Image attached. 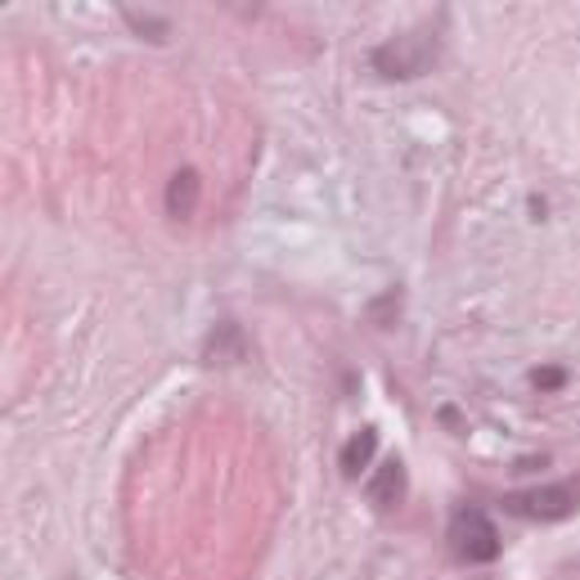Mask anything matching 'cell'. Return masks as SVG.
<instances>
[{"mask_svg": "<svg viewBox=\"0 0 580 580\" xmlns=\"http://www.w3.org/2000/svg\"><path fill=\"white\" fill-rule=\"evenodd\" d=\"M365 495H369V504L382 508V513L401 508V499H405V464H401V460H387L378 473H369Z\"/></svg>", "mask_w": 580, "mask_h": 580, "instance_id": "obj_4", "label": "cell"}, {"mask_svg": "<svg viewBox=\"0 0 580 580\" xmlns=\"http://www.w3.org/2000/svg\"><path fill=\"white\" fill-rule=\"evenodd\" d=\"M531 382H536V387H545V392H553V387H562V382H567V373H562V369H536V373H531Z\"/></svg>", "mask_w": 580, "mask_h": 580, "instance_id": "obj_10", "label": "cell"}, {"mask_svg": "<svg viewBox=\"0 0 580 580\" xmlns=\"http://www.w3.org/2000/svg\"><path fill=\"white\" fill-rule=\"evenodd\" d=\"M436 28H423V32H410V36H397V41H387L378 45L369 59H373V73L387 77V82H410L419 73H428L432 63H436Z\"/></svg>", "mask_w": 580, "mask_h": 580, "instance_id": "obj_1", "label": "cell"}, {"mask_svg": "<svg viewBox=\"0 0 580 580\" xmlns=\"http://www.w3.org/2000/svg\"><path fill=\"white\" fill-rule=\"evenodd\" d=\"M513 518L527 523H562L580 508V486L576 482H553V486H531V491H513L504 499Z\"/></svg>", "mask_w": 580, "mask_h": 580, "instance_id": "obj_3", "label": "cell"}, {"mask_svg": "<svg viewBox=\"0 0 580 580\" xmlns=\"http://www.w3.org/2000/svg\"><path fill=\"white\" fill-rule=\"evenodd\" d=\"M208 365H225V360H243V334H239V325H217V334H212V342H208Z\"/></svg>", "mask_w": 580, "mask_h": 580, "instance_id": "obj_7", "label": "cell"}, {"mask_svg": "<svg viewBox=\"0 0 580 580\" xmlns=\"http://www.w3.org/2000/svg\"><path fill=\"white\" fill-rule=\"evenodd\" d=\"M199 199H203V176L193 167L176 171L171 184H167V217L171 221H189L193 212H199Z\"/></svg>", "mask_w": 580, "mask_h": 580, "instance_id": "obj_5", "label": "cell"}, {"mask_svg": "<svg viewBox=\"0 0 580 580\" xmlns=\"http://www.w3.org/2000/svg\"><path fill=\"white\" fill-rule=\"evenodd\" d=\"M373 455H378V432L365 428V432H356V436L347 441V450H342V473H347V477H365V468L373 464Z\"/></svg>", "mask_w": 580, "mask_h": 580, "instance_id": "obj_6", "label": "cell"}, {"mask_svg": "<svg viewBox=\"0 0 580 580\" xmlns=\"http://www.w3.org/2000/svg\"><path fill=\"white\" fill-rule=\"evenodd\" d=\"M397 306H401V288H387V297L382 302H373L365 315L373 319L378 329H392V319H397Z\"/></svg>", "mask_w": 580, "mask_h": 580, "instance_id": "obj_8", "label": "cell"}, {"mask_svg": "<svg viewBox=\"0 0 580 580\" xmlns=\"http://www.w3.org/2000/svg\"><path fill=\"white\" fill-rule=\"evenodd\" d=\"M122 14H126V23H131V28L140 32V36H154V41H162V36L171 32V28H167V19H145V14H136L131 6H126Z\"/></svg>", "mask_w": 580, "mask_h": 580, "instance_id": "obj_9", "label": "cell"}, {"mask_svg": "<svg viewBox=\"0 0 580 580\" xmlns=\"http://www.w3.org/2000/svg\"><path fill=\"white\" fill-rule=\"evenodd\" d=\"M445 540H450V549H455L460 562H495L499 558V531L491 523V513H482L473 504L455 508Z\"/></svg>", "mask_w": 580, "mask_h": 580, "instance_id": "obj_2", "label": "cell"}]
</instances>
